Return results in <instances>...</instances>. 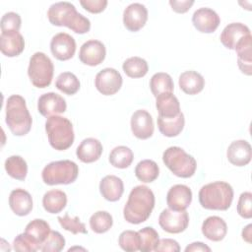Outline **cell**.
Here are the masks:
<instances>
[{
	"label": "cell",
	"instance_id": "20",
	"mask_svg": "<svg viewBox=\"0 0 252 252\" xmlns=\"http://www.w3.org/2000/svg\"><path fill=\"white\" fill-rule=\"evenodd\" d=\"M0 49L7 57H16L25 49L24 36L19 32H1Z\"/></svg>",
	"mask_w": 252,
	"mask_h": 252
},
{
	"label": "cell",
	"instance_id": "3",
	"mask_svg": "<svg viewBox=\"0 0 252 252\" xmlns=\"http://www.w3.org/2000/svg\"><path fill=\"white\" fill-rule=\"evenodd\" d=\"M200 205L207 210L226 211L233 200V189L224 181H215L204 185L199 191Z\"/></svg>",
	"mask_w": 252,
	"mask_h": 252
},
{
	"label": "cell",
	"instance_id": "18",
	"mask_svg": "<svg viewBox=\"0 0 252 252\" xmlns=\"http://www.w3.org/2000/svg\"><path fill=\"white\" fill-rule=\"evenodd\" d=\"M249 34L251 32L246 25L242 23H231L222 30L220 39L224 47L234 50L239 41Z\"/></svg>",
	"mask_w": 252,
	"mask_h": 252
},
{
	"label": "cell",
	"instance_id": "9",
	"mask_svg": "<svg viewBox=\"0 0 252 252\" xmlns=\"http://www.w3.org/2000/svg\"><path fill=\"white\" fill-rule=\"evenodd\" d=\"M158 224L168 233L183 232L189 224V216L185 211H173L164 209L158 217Z\"/></svg>",
	"mask_w": 252,
	"mask_h": 252
},
{
	"label": "cell",
	"instance_id": "4",
	"mask_svg": "<svg viewBox=\"0 0 252 252\" xmlns=\"http://www.w3.org/2000/svg\"><path fill=\"white\" fill-rule=\"evenodd\" d=\"M6 124L15 136L27 135L32 124L26 100L19 94H12L6 101Z\"/></svg>",
	"mask_w": 252,
	"mask_h": 252
},
{
	"label": "cell",
	"instance_id": "34",
	"mask_svg": "<svg viewBox=\"0 0 252 252\" xmlns=\"http://www.w3.org/2000/svg\"><path fill=\"white\" fill-rule=\"evenodd\" d=\"M150 88L153 94L157 97L163 93H172L174 84L170 75L164 72H158L152 76L150 80Z\"/></svg>",
	"mask_w": 252,
	"mask_h": 252
},
{
	"label": "cell",
	"instance_id": "46",
	"mask_svg": "<svg viewBox=\"0 0 252 252\" xmlns=\"http://www.w3.org/2000/svg\"><path fill=\"white\" fill-rule=\"evenodd\" d=\"M157 252H178L180 251V246L178 242L170 238H162L158 240V245L155 250Z\"/></svg>",
	"mask_w": 252,
	"mask_h": 252
},
{
	"label": "cell",
	"instance_id": "29",
	"mask_svg": "<svg viewBox=\"0 0 252 252\" xmlns=\"http://www.w3.org/2000/svg\"><path fill=\"white\" fill-rule=\"evenodd\" d=\"M67 205V195L64 191L52 189L47 191L42 198V206L49 214H58Z\"/></svg>",
	"mask_w": 252,
	"mask_h": 252
},
{
	"label": "cell",
	"instance_id": "5",
	"mask_svg": "<svg viewBox=\"0 0 252 252\" xmlns=\"http://www.w3.org/2000/svg\"><path fill=\"white\" fill-rule=\"evenodd\" d=\"M45 131L50 146L57 151H65L74 143L73 124L66 117L59 115L47 117Z\"/></svg>",
	"mask_w": 252,
	"mask_h": 252
},
{
	"label": "cell",
	"instance_id": "26",
	"mask_svg": "<svg viewBox=\"0 0 252 252\" xmlns=\"http://www.w3.org/2000/svg\"><path fill=\"white\" fill-rule=\"evenodd\" d=\"M180 89L187 94L194 95L203 91L205 87L204 77L196 71H185L179 76Z\"/></svg>",
	"mask_w": 252,
	"mask_h": 252
},
{
	"label": "cell",
	"instance_id": "10",
	"mask_svg": "<svg viewBox=\"0 0 252 252\" xmlns=\"http://www.w3.org/2000/svg\"><path fill=\"white\" fill-rule=\"evenodd\" d=\"M122 76L114 68H104L100 70L94 79L96 90L103 95L115 94L122 87Z\"/></svg>",
	"mask_w": 252,
	"mask_h": 252
},
{
	"label": "cell",
	"instance_id": "21",
	"mask_svg": "<svg viewBox=\"0 0 252 252\" xmlns=\"http://www.w3.org/2000/svg\"><path fill=\"white\" fill-rule=\"evenodd\" d=\"M9 205L15 215L25 217L32 210V198L25 189L17 188L10 193Z\"/></svg>",
	"mask_w": 252,
	"mask_h": 252
},
{
	"label": "cell",
	"instance_id": "15",
	"mask_svg": "<svg viewBox=\"0 0 252 252\" xmlns=\"http://www.w3.org/2000/svg\"><path fill=\"white\" fill-rule=\"evenodd\" d=\"M67 109L66 100L56 93H46L39 96L37 100V110L45 117H50L65 112Z\"/></svg>",
	"mask_w": 252,
	"mask_h": 252
},
{
	"label": "cell",
	"instance_id": "28",
	"mask_svg": "<svg viewBox=\"0 0 252 252\" xmlns=\"http://www.w3.org/2000/svg\"><path fill=\"white\" fill-rule=\"evenodd\" d=\"M158 127L159 132L165 137H176L178 136L185 124V118L182 112H179L174 117H158Z\"/></svg>",
	"mask_w": 252,
	"mask_h": 252
},
{
	"label": "cell",
	"instance_id": "42",
	"mask_svg": "<svg viewBox=\"0 0 252 252\" xmlns=\"http://www.w3.org/2000/svg\"><path fill=\"white\" fill-rule=\"evenodd\" d=\"M13 248L20 252H35L40 250L39 245L32 241L25 232L16 236L13 242Z\"/></svg>",
	"mask_w": 252,
	"mask_h": 252
},
{
	"label": "cell",
	"instance_id": "30",
	"mask_svg": "<svg viewBox=\"0 0 252 252\" xmlns=\"http://www.w3.org/2000/svg\"><path fill=\"white\" fill-rule=\"evenodd\" d=\"M50 225L41 219H34L32 221H30L26 228L25 233L36 244L41 247V244L45 241L47 236L50 233Z\"/></svg>",
	"mask_w": 252,
	"mask_h": 252
},
{
	"label": "cell",
	"instance_id": "35",
	"mask_svg": "<svg viewBox=\"0 0 252 252\" xmlns=\"http://www.w3.org/2000/svg\"><path fill=\"white\" fill-rule=\"evenodd\" d=\"M122 69L130 78H142L148 73L149 65L145 59L133 56L123 62Z\"/></svg>",
	"mask_w": 252,
	"mask_h": 252
},
{
	"label": "cell",
	"instance_id": "14",
	"mask_svg": "<svg viewBox=\"0 0 252 252\" xmlns=\"http://www.w3.org/2000/svg\"><path fill=\"white\" fill-rule=\"evenodd\" d=\"M193 26L200 32L212 33L220 26V19L216 11L211 8H199L192 16Z\"/></svg>",
	"mask_w": 252,
	"mask_h": 252
},
{
	"label": "cell",
	"instance_id": "6",
	"mask_svg": "<svg viewBox=\"0 0 252 252\" xmlns=\"http://www.w3.org/2000/svg\"><path fill=\"white\" fill-rule=\"evenodd\" d=\"M162 161L174 175L181 178L193 176L197 168L196 159L176 146L169 147L163 152Z\"/></svg>",
	"mask_w": 252,
	"mask_h": 252
},
{
	"label": "cell",
	"instance_id": "16",
	"mask_svg": "<svg viewBox=\"0 0 252 252\" xmlns=\"http://www.w3.org/2000/svg\"><path fill=\"white\" fill-rule=\"evenodd\" d=\"M131 130L138 139L146 140L151 138L155 130L152 115L144 109L136 110L131 117Z\"/></svg>",
	"mask_w": 252,
	"mask_h": 252
},
{
	"label": "cell",
	"instance_id": "13",
	"mask_svg": "<svg viewBox=\"0 0 252 252\" xmlns=\"http://www.w3.org/2000/svg\"><path fill=\"white\" fill-rule=\"evenodd\" d=\"M148 21V10L141 3L128 5L123 12V24L129 32H138Z\"/></svg>",
	"mask_w": 252,
	"mask_h": 252
},
{
	"label": "cell",
	"instance_id": "47",
	"mask_svg": "<svg viewBox=\"0 0 252 252\" xmlns=\"http://www.w3.org/2000/svg\"><path fill=\"white\" fill-rule=\"evenodd\" d=\"M194 4L193 0H170L169 1V5L171 6V9L179 14H183L186 13L187 11H189V9L192 7V5Z\"/></svg>",
	"mask_w": 252,
	"mask_h": 252
},
{
	"label": "cell",
	"instance_id": "49",
	"mask_svg": "<svg viewBox=\"0 0 252 252\" xmlns=\"http://www.w3.org/2000/svg\"><path fill=\"white\" fill-rule=\"evenodd\" d=\"M251 237H252V224L249 223L242 230V238L246 242L251 243Z\"/></svg>",
	"mask_w": 252,
	"mask_h": 252
},
{
	"label": "cell",
	"instance_id": "24",
	"mask_svg": "<svg viewBox=\"0 0 252 252\" xmlns=\"http://www.w3.org/2000/svg\"><path fill=\"white\" fill-rule=\"evenodd\" d=\"M99 191L105 200L116 202L122 197L124 192L123 181L118 176L106 175L99 183Z\"/></svg>",
	"mask_w": 252,
	"mask_h": 252
},
{
	"label": "cell",
	"instance_id": "40",
	"mask_svg": "<svg viewBox=\"0 0 252 252\" xmlns=\"http://www.w3.org/2000/svg\"><path fill=\"white\" fill-rule=\"evenodd\" d=\"M60 225L67 231L72 232L73 234H87L88 230L85 226V223L80 221L79 217H70L68 214H65L63 217L57 218Z\"/></svg>",
	"mask_w": 252,
	"mask_h": 252
},
{
	"label": "cell",
	"instance_id": "8",
	"mask_svg": "<svg viewBox=\"0 0 252 252\" xmlns=\"http://www.w3.org/2000/svg\"><path fill=\"white\" fill-rule=\"evenodd\" d=\"M54 66L51 59L43 52H35L30 58L28 75L32 84L39 89H44L51 84Z\"/></svg>",
	"mask_w": 252,
	"mask_h": 252
},
{
	"label": "cell",
	"instance_id": "41",
	"mask_svg": "<svg viewBox=\"0 0 252 252\" xmlns=\"http://www.w3.org/2000/svg\"><path fill=\"white\" fill-rule=\"evenodd\" d=\"M65 246V238L58 231L51 230L45 241L41 244L42 252H60Z\"/></svg>",
	"mask_w": 252,
	"mask_h": 252
},
{
	"label": "cell",
	"instance_id": "27",
	"mask_svg": "<svg viewBox=\"0 0 252 252\" xmlns=\"http://www.w3.org/2000/svg\"><path fill=\"white\" fill-rule=\"evenodd\" d=\"M156 107L158 116L174 117L180 111V103L178 98L172 93H163L156 97Z\"/></svg>",
	"mask_w": 252,
	"mask_h": 252
},
{
	"label": "cell",
	"instance_id": "36",
	"mask_svg": "<svg viewBox=\"0 0 252 252\" xmlns=\"http://www.w3.org/2000/svg\"><path fill=\"white\" fill-rule=\"evenodd\" d=\"M55 87L62 93L72 95L80 90V81L75 74L71 72H63L57 77Z\"/></svg>",
	"mask_w": 252,
	"mask_h": 252
},
{
	"label": "cell",
	"instance_id": "37",
	"mask_svg": "<svg viewBox=\"0 0 252 252\" xmlns=\"http://www.w3.org/2000/svg\"><path fill=\"white\" fill-rule=\"evenodd\" d=\"M113 224L112 216L106 211H97L90 218V226L95 233L107 232Z\"/></svg>",
	"mask_w": 252,
	"mask_h": 252
},
{
	"label": "cell",
	"instance_id": "45",
	"mask_svg": "<svg viewBox=\"0 0 252 252\" xmlns=\"http://www.w3.org/2000/svg\"><path fill=\"white\" fill-rule=\"evenodd\" d=\"M106 0H80L82 7L90 13L97 14L104 11L107 6Z\"/></svg>",
	"mask_w": 252,
	"mask_h": 252
},
{
	"label": "cell",
	"instance_id": "12",
	"mask_svg": "<svg viewBox=\"0 0 252 252\" xmlns=\"http://www.w3.org/2000/svg\"><path fill=\"white\" fill-rule=\"evenodd\" d=\"M106 55L104 44L96 39H90L83 43L79 51V59L89 66H97L103 62Z\"/></svg>",
	"mask_w": 252,
	"mask_h": 252
},
{
	"label": "cell",
	"instance_id": "39",
	"mask_svg": "<svg viewBox=\"0 0 252 252\" xmlns=\"http://www.w3.org/2000/svg\"><path fill=\"white\" fill-rule=\"evenodd\" d=\"M119 246L128 252H135L140 250L141 238L138 231L124 230L120 233L118 238Z\"/></svg>",
	"mask_w": 252,
	"mask_h": 252
},
{
	"label": "cell",
	"instance_id": "23",
	"mask_svg": "<svg viewBox=\"0 0 252 252\" xmlns=\"http://www.w3.org/2000/svg\"><path fill=\"white\" fill-rule=\"evenodd\" d=\"M202 233L209 240L220 241L227 233L226 222L218 216L209 217L202 223Z\"/></svg>",
	"mask_w": 252,
	"mask_h": 252
},
{
	"label": "cell",
	"instance_id": "19",
	"mask_svg": "<svg viewBox=\"0 0 252 252\" xmlns=\"http://www.w3.org/2000/svg\"><path fill=\"white\" fill-rule=\"evenodd\" d=\"M226 157L228 161L235 166L247 165L252 158L251 146L245 140L233 141L227 148Z\"/></svg>",
	"mask_w": 252,
	"mask_h": 252
},
{
	"label": "cell",
	"instance_id": "2",
	"mask_svg": "<svg viewBox=\"0 0 252 252\" xmlns=\"http://www.w3.org/2000/svg\"><path fill=\"white\" fill-rule=\"evenodd\" d=\"M47 18L53 26L67 27L79 34H84L91 29L90 20L78 13L76 7L70 2L52 4L47 11Z\"/></svg>",
	"mask_w": 252,
	"mask_h": 252
},
{
	"label": "cell",
	"instance_id": "43",
	"mask_svg": "<svg viewBox=\"0 0 252 252\" xmlns=\"http://www.w3.org/2000/svg\"><path fill=\"white\" fill-rule=\"evenodd\" d=\"M21 17L15 12H8L4 14L0 22L1 32H19L21 29Z\"/></svg>",
	"mask_w": 252,
	"mask_h": 252
},
{
	"label": "cell",
	"instance_id": "32",
	"mask_svg": "<svg viewBox=\"0 0 252 252\" xmlns=\"http://www.w3.org/2000/svg\"><path fill=\"white\" fill-rule=\"evenodd\" d=\"M5 170L14 179L24 181L28 174L27 161L20 156H11L5 160Z\"/></svg>",
	"mask_w": 252,
	"mask_h": 252
},
{
	"label": "cell",
	"instance_id": "38",
	"mask_svg": "<svg viewBox=\"0 0 252 252\" xmlns=\"http://www.w3.org/2000/svg\"><path fill=\"white\" fill-rule=\"evenodd\" d=\"M138 232L141 238L140 251H143V252L154 251L159 240L158 231L152 226H146L140 229Z\"/></svg>",
	"mask_w": 252,
	"mask_h": 252
},
{
	"label": "cell",
	"instance_id": "22",
	"mask_svg": "<svg viewBox=\"0 0 252 252\" xmlns=\"http://www.w3.org/2000/svg\"><path fill=\"white\" fill-rule=\"evenodd\" d=\"M102 145L95 138H86L78 146L76 150L77 158L85 163L96 161L102 154Z\"/></svg>",
	"mask_w": 252,
	"mask_h": 252
},
{
	"label": "cell",
	"instance_id": "11",
	"mask_svg": "<svg viewBox=\"0 0 252 252\" xmlns=\"http://www.w3.org/2000/svg\"><path fill=\"white\" fill-rule=\"evenodd\" d=\"M50 50L56 59L60 61L69 60L76 52V41L72 35L59 32L51 38Z\"/></svg>",
	"mask_w": 252,
	"mask_h": 252
},
{
	"label": "cell",
	"instance_id": "48",
	"mask_svg": "<svg viewBox=\"0 0 252 252\" xmlns=\"http://www.w3.org/2000/svg\"><path fill=\"white\" fill-rule=\"evenodd\" d=\"M196 251H207L210 252L211 248L203 242H193L185 248V252H196Z\"/></svg>",
	"mask_w": 252,
	"mask_h": 252
},
{
	"label": "cell",
	"instance_id": "7",
	"mask_svg": "<svg viewBox=\"0 0 252 252\" xmlns=\"http://www.w3.org/2000/svg\"><path fill=\"white\" fill-rule=\"evenodd\" d=\"M78 174L79 167L77 163L69 159H63L51 161L45 165L41 172V178L47 185H67L73 183Z\"/></svg>",
	"mask_w": 252,
	"mask_h": 252
},
{
	"label": "cell",
	"instance_id": "25",
	"mask_svg": "<svg viewBox=\"0 0 252 252\" xmlns=\"http://www.w3.org/2000/svg\"><path fill=\"white\" fill-rule=\"evenodd\" d=\"M237 54V64L240 71L250 76L252 74V36L251 34L244 37L236 45L235 49Z\"/></svg>",
	"mask_w": 252,
	"mask_h": 252
},
{
	"label": "cell",
	"instance_id": "44",
	"mask_svg": "<svg viewBox=\"0 0 252 252\" xmlns=\"http://www.w3.org/2000/svg\"><path fill=\"white\" fill-rule=\"evenodd\" d=\"M237 213L244 219L252 218V193L243 192L241 193L237 203Z\"/></svg>",
	"mask_w": 252,
	"mask_h": 252
},
{
	"label": "cell",
	"instance_id": "1",
	"mask_svg": "<svg viewBox=\"0 0 252 252\" xmlns=\"http://www.w3.org/2000/svg\"><path fill=\"white\" fill-rule=\"evenodd\" d=\"M155 194L148 186L138 185L134 187L123 209L124 219L132 224L146 221L155 208Z\"/></svg>",
	"mask_w": 252,
	"mask_h": 252
},
{
	"label": "cell",
	"instance_id": "33",
	"mask_svg": "<svg viewBox=\"0 0 252 252\" xmlns=\"http://www.w3.org/2000/svg\"><path fill=\"white\" fill-rule=\"evenodd\" d=\"M134 159L133 152L126 146H118L112 149L109 154V162L116 168L124 169L131 165Z\"/></svg>",
	"mask_w": 252,
	"mask_h": 252
},
{
	"label": "cell",
	"instance_id": "17",
	"mask_svg": "<svg viewBox=\"0 0 252 252\" xmlns=\"http://www.w3.org/2000/svg\"><path fill=\"white\" fill-rule=\"evenodd\" d=\"M192 202V191L184 184L173 185L167 192L166 203L173 211H185Z\"/></svg>",
	"mask_w": 252,
	"mask_h": 252
},
{
	"label": "cell",
	"instance_id": "31",
	"mask_svg": "<svg viewBox=\"0 0 252 252\" xmlns=\"http://www.w3.org/2000/svg\"><path fill=\"white\" fill-rule=\"evenodd\" d=\"M159 174V167L156 161L152 159H143L135 167L136 177L144 182L151 183L155 181Z\"/></svg>",
	"mask_w": 252,
	"mask_h": 252
}]
</instances>
